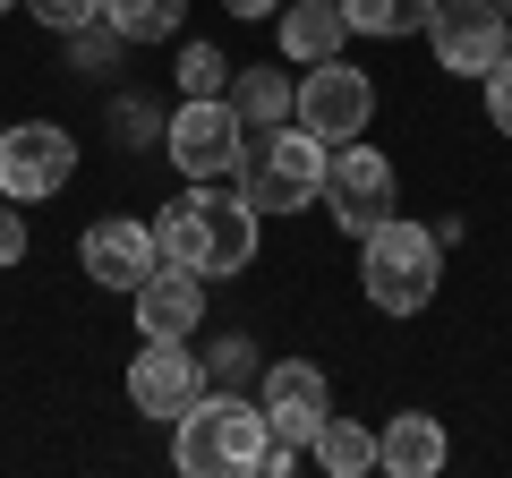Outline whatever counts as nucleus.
I'll list each match as a JSON object with an SVG mask.
<instances>
[{
  "mask_svg": "<svg viewBox=\"0 0 512 478\" xmlns=\"http://www.w3.org/2000/svg\"><path fill=\"white\" fill-rule=\"evenodd\" d=\"M256 205L239 188H214V180H188V197H171L154 214V248L163 265H188V274H248L256 265Z\"/></svg>",
  "mask_w": 512,
  "mask_h": 478,
  "instance_id": "f257e3e1",
  "label": "nucleus"
},
{
  "mask_svg": "<svg viewBox=\"0 0 512 478\" xmlns=\"http://www.w3.org/2000/svg\"><path fill=\"white\" fill-rule=\"evenodd\" d=\"M265 444H274L265 402H248L231 385H205L171 419V470L180 478H248V470H265Z\"/></svg>",
  "mask_w": 512,
  "mask_h": 478,
  "instance_id": "f03ea898",
  "label": "nucleus"
},
{
  "mask_svg": "<svg viewBox=\"0 0 512 478\" xmlns=\"http://www.w3.org/2000/svg\"><path fill=\"white\" fill-rule=\"evenodd\" d=\"M325 163L333 146L316 129H299V120H274V129H248V146H239V197L256 205V214H299V205L325 197Z\"/></svg>",
  "mask_w": 512,
  "mask_h": 478,
  "instance_id": "7ed1b4c3",
  "label": "nucleus"
},
{
  "mask_svg": "<svg viewBox=\"0 0 512 478\" xmlns=\"http://www.w3.org/2000/svg\"><path fill=\"white\" fill-rule=\"evenodd\" d=\"M436 282H444V239L427 231V222L393 214V222H376V231L359 239V291L376 299L384 316H419L427 299H436Z\"/></svg>",
  "mask_w": 512,
  "mask_h": 478,
  "instance_id": "20e7f679",
  "label": "nucleus"
},
{
  "mask_svg": "<svg viewBox=\"0 0 512 478\" xmlns=\"http://www.w3.org/2000/svg\"><path fill=\"white\" fill-rule=\"evenodd\" d=\"M325 214L342 222L350 239H367L376 222H393L402 214V180H393V163H384L376 146H333V163H325Z\"/></svg>",
  "mask_w": 512,
  "mask_h": 478,
  "instance_id": "39448f33",
  "label": "nucleus"
},
{
  "mask_svg": "<svg viewBox=\"0 0 512 478\" xmlns=\"http://www.w3.org/2000/svg\"><path fill=\"white\" fill-rule=\"evenodd\" d=\"M239 146H248V120L231 111V94H205V103H180L163 120V154L188 171V180H231Z\"/></svg>",
  "mask_w": 512,
  "mask_h": 478,
  "instance_id": "423d86ee",
  "label": "nucleus"
},
{
  "mask_svg": "<svg viewBox=\"0 0 512 478\" xmlns=\"http://www.w3.org/2000/svg\"><path fill=\"white\" fill-rule=\"evenodd\" d=\"M427 52H436L444 77H487L512 52V18L495 0H436L427 9Z\"/></svg>",
  "mask_w": 512,
  "mask_h": 478,
  "instance_id": "0eeeda50",
  "label": "nucleus"
},
{
  "mask_svg": "<svg viewBox=\"0 0 512 478\" xmlns=\"http://www.w3.org/2000/svg\"><path fill=\"white\" fill-rule=\"evenodd\" d=\"M77 180V137L60 120H18V129H0V197L18 205H43Z\"/></svg>",
  "mask_w": 512,
  "mask_h": 478,
  "instance_id": "6e6552de",
  "label": "nucleus"
},
{
  "mask_svg": "<svg viewBox=\"0 0 512 478\" xmlns=\"http://www.w3.org/2000/svg\"><path fill=\"white\" fill-rule=\"evenodd\" d=\"M291 120H299V129H316L325 146H350V137H367V120H376V77L350 69V60H316V69L299 77Z\"/></svg>",
  "mask_w": 512,
  "mask_h": 478,
  "instance_id": "1a4fd4ad",
  "label": "nucleus"
},
{
  "mask_svg": "<svg viewBox=\"0 0 512 478\" xmlns=\"http://www.w3.org/2000/svg\"><path fill=\"white\" fill-rule=\"evenodd\" d=\"M205 385H214L205 376V350H188V342H146L128 359V402H137V419H180Z\"/></svg>",
  "mask_w": 512,
  "mask_h": 478,
  "instance_id": "9d476101",
  "label": "nucleus"
},
{
  "mask_svg": "<svg viewBox=\"0 0 512 478\" xmlns=\"http://www.w3.org/2000/svg\"><path fill=\"white\" fill-rule=\"evenodd\" d=\"M77 265H86V282H103V291H137V282L163 265V248H154V222H128V214L86 222V239H77Z\"/></svg>",
  "mask_w": 512,
  "mask_h": 478,
  "instance_id": "9b49d317",
  "label": "nucleus"
},
{
  "mask_svg": "<svg viewBox=\"0 0 512 478\" xmlns=\"http://www.w3.org/2000/svg\"><path fill=\"white\" fill-rule=\"evenodd\" d=\"M128 308H137V333H146V342H188V333L205 325V274L154 265V274L128 291Z\"/></svg>",
  "mask_w": 512,
  "mask_h": 478,
  "instance_id": "f8f14e48",
  "label": "nucleus"
},
{
  "mask_svg": "<svg viewBox=\"0 0 512 478\" xmlns=\"http://www.w3.org/2000/svg\"><path fill=\"white\" fill-rule=\"evenodd\" d=\"M325 410H333L325 368H308V359H274V368H265V427H274L282 444H308L316 427H325Z\"/></svg>",
  "mask_w": 512,
  "mask_h": 478,
  "instance_id": "ddd939ff",
  "label": "nucleus"
},
{
  "mask_svg": "<svg viewBox=\"0 0 512 478\" xmlns=\"http://www.w3.org/2000/svg\"><path fill=\"white\" fill-rule=\"evenodd\" d=\"M444 461H453V444H444V419H427V410H393V419L376 427V470H393V478H436Z\"/></svg>",
  "mask_w": 512,
  "mask_h": 478,
  "instance_id": "4468645a",
  "label": "nucleus"
},
{
  "mask_svg": "<svg viewBox=\"0 0 512 478\" xmlns=\"http://www.w3.org/2000/svg\"><path fill=\"white\" fill-rule=\"evenodd\" d=\"M342 43H350L342 0H282V60L316 69V60H342Z\"/></svg>",
  "mask_w": 512,
  "mask_h": 478,
  "instance_id": "2eb2a0df",
  "label": "nucleus"
},
{
  "mask_svg": "<svg viewBox=\"0 0 512 478\" xmlns=\"http://www.w3.org/2000/svg\"><path fill=\"white\" fill-rule=\"evenodd\" d=\"M308 461H316L325 478H367V470H376V427L333 419V410H325V427L308 436Z\"/></svg>",
  "mask_w": 512,
  "mask_h": 478,
  "instance_id": "dca6fc26",
  "label": "nucleus"
},
{
  "mask_svg": "<svg viewBox=\"0 0 512 478\" xmlns=\"http://www.w3.org/2000/svg\"><path fill=\"white\" fill-rule=\"evenodd\" d=\"M291 103H299V77H282V69H231V111L248 120V129L291 120Z\"/></svg>",
  "mask_w": 512,
  "mask_h": 478,
  "instance_id": "f3484780",
  "label": "nucleus"
},
{
  "mask_svg": "<svg viewBox=\"0 0 512 478\" xmlns=\"http://www.w3.org/2000/svg\"><path fill=\"white\" fill-rule=\"evenodd\" d=\"M103 26L120 43H171L188 26V0H103Z\"/></svg>",
  "mask_w": 512,
  "mask_h": 478,
  "instance_id": "a211bd4d",
  "label": "nucleus"
},
{
  "mask_svg": "<svg viewBox=\"0 0 512 478\" xmlns=\"http://www.w3.org/2000/svg\"><path fill=\"white\" fill-rule=\"evenodd\" d=\"M427 9H436V0H342L350 35H384V43H402V35H427Z\"/></svg>",
  "mask_w": 512,
  "mask_h": 478,
  "instance_id": "6ab92c4d",
  "label": "nucleus"
},
{
  "mask_svg": "<svg viewBox=\"0 0 512 478\" xmlns=\"http://www.w3.org/2000/svg\"><path fill=\"white\" fill-rule=\"evenodd\" d=\"M171 77H180V103H205V94H231V60H222L214 43H197V35L180 43V69H171Z\"/></svg>",
  "mask_w": 512,
  "mask_h": 478,
  "instance_id": "aec40b11",
  "label": "nucleus"
},
{
  "mask_svg": "<svg viewBox=\"0 0 512 478\" xmlns=\"http://www.w3.org/2000/svg\"><path fill=\"white\" fill-rule=\"evenodd\" d=\"M205 376L239 393V385H248V376H256V342H248V333H222V342L205 350Z\"/></svg>",
  "mask_w": 512,
  "mask_h": 478,
  "instance_id": "412c9836",
  "label": "nucleus"
},
{
  "mask_svg": "<svg viewBox=\"0 0 512 478\" xmlns=\"http://www.w3.org/2000/svg\"><path fill=\"white\" fill-rule=\"evenodd\" d=\"M35 26H52V35H77V26H103V0H18Z\"/></svg>",
  "mask_w": 512,
  "mask_h": 478,
  "instance_id": "4be33fe9",
  "label": "nucleus"
},
{
  "mask_svg": "<svg viewBox=\"0 0 512 478\" xmlns=\"http://www.w3.org/2000/svg\"><path fill=\"white\" fill-rule=\"evenodd\" d=\"M487 120H495V129L512 137V52L495 60V69H487Z\"/></svg>",
  "mask_w": 512,
  "mask_h": 478,
  "instance_id": "5701e85b",
  "label": "nucleus"
},
{
  "mask_svg": "<svg viewBox=\"0 0 512 478\" xmlns=\"http://www.w3.org/2000/svg\"><path fill=\"white\" fill-rule=\"evenodd\" d=\"M26 257V214H18V197H0V265H18Z\"/></svg>",
  "mask_w": 512,
  "mask_h": 478,
  "instance_id": "b1692460",
  "label": "nucleus"
},
{
  "mask_svg": "<svg viewBox=\"0 0 512 478\" xmlns=\"http://www.w3.org/2000/svg\"><path fill=\"white\" fill-rule=\"evenodd\" d=\"M222 9H231V18H248V26H256V18H282V0H222Z\"/></svg>",
  "mask_w": 512,
  "mask_h": 478,
  "instance_id": "393cba45",
  "label": "nucleus"
},
{
  "mask_svg": "<svg viewBox=\"0 0 512 478\" xmlns=\"http://www.w3.org/2000/svg\"><path fill=\"white\" fill-rule=\"evenodd\" d=\"M495 9H504V18H512V0H495Z\"/></svg>",
  "mask_w": 512,
  "mask_h": 478,
  "instance_id": "a878e982",
  "label": "nucleus"
},
{
  "mask_svg": "<svg viewBox=\"0 0 512 478\" xmlns=\"http://www.w3.org/2000/svg\"><path fill=\"white\" fill-rule=\"evenodd\" d=\"M0 9H18V0H0Z\"/></svg>",
  "mask_w": 512,
  "mask_h": 478,
  "instance_id": "bb28decb",
  "label": "nucleus"
}]
</instances>
